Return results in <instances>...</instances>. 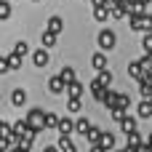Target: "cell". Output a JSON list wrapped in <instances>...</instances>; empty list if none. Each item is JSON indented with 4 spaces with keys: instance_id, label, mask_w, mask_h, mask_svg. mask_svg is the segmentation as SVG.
Returning a JSON list of instances; mask_svg holds the SVG:
<instances>
[{
    "instance_id": "39",
    "label": "cell",
    "mask_w": 152,
    "mask_h": 152,
    "mask_svg": "<svg viewBox=\"0 0 152 152\" xmlns=\"http://www.w3.org/2000/svg\"><path fill=\"white\" fill-rule=\"evenodd\" d=\"M150 77H152V69H150Z\"/></svg>"
},
{
    "instance_id": "38",
    "label": "cell",
    "mask_w": 152,
    "mask_h": 152,
    "mask_svg": "<svg viewBox=\"0 0 152 152\" xmlns=\"http://www.w3.org/2000/svg\"><path fill=\"white\" fill-rule=\"evenodd\" d=\"M144 3H147V5H150V3H152V0H144Z\"/></svg>"
},
{
    "instance_id": "24",
    "label": "cell",
    "mask_w": 152,
    "mask_h": 152,
    "mask_svg": "<svg viewBox=\"0 0 152 152\" xmlns=\"http://www.w3.org/2000/svg\"><path fill=\"white\" fill-rule=\"evenodd\" d=\"M96 80H99L102 86H112V72H110V69H99Z\"/></svg>"
},
{
    "instance_id": "25",
    "label": "cell",
    "mask_w": 152,
    "mask_h": 152,
    "mask_svg": "<svg viewBox=\"0 0 152 152\" xmlns=\"http://www.w3.org/2000/svg\"><path fill=\"white\" fill-rule=\"evenodd\" d=\"M88 128H91L88 118H80V120H75V131H77V134H83V136H86V134H88Z\"/></svg>"
},
{
    "instance_id": "17",
    "label": "cell",
    "mask_w": 152,
    "mask_h": 152,
    "mask_svg": "<svg viewBox=\"0 0 152 152\" xmlns=\"http://www.w3.org/2000/svg\"><path fill=\"white\" fill-rule=\"evenodd\" d=\"M40 43H43L45 48L56 45V32H51V29H43V35H40Z\"/></svg>"
},
{
    "instance_id": "22",
    "label": "cell",
    "mask_w": 152,
    "mask_h": 152,
    "mask_svg": "<svg viewBox=\"0 0 152 152\" xmlns=\"http://www.w3.org/2000/svg\"><path fill=\"white\" fill-rule=\"evenodd\" d=\"M102 134H104L102 128H94V126H91V128H88V134H86V139H88V142H91V144L96 147V142L102 139Z\"/></svg>"
},
{
    "instance_id": "33",
    "label": "cell",
    "mask_w": 152,
    "mask_h": 152,
    "mask_svg": "<svg viewBox=\"0 0 152 152\" xmlns=\"http://www.w3.org/2000/svg\"><path fill=\"white\" fill-rule=\"evenodd\" d=\"M13 51H16V53H21V56H24V53H27V51H29V48H27V43H24V40H19V43H16V45H13Z\"/></svg>"
},
{
    "instance_id": "6",
    "label": "cell",
    "mask_w": 152,
    "mask_h": 152,
    "mask_svg": "<svg viewBox=\"0 0 152 152\" xmlns=\"http://www.w3.org/2000/svg\"><path fill=\"white\" fill-rule=\"evenodd\" d=\"M102 104H104L107 110H112V107H118V104H120V94H115L112 88H107V94H104V99H102Z\"/></svg>"
},
{
    "instance_id": "2",
    "label": "cell",
    "mask_w": 152,
    "mask_h": 152,
    "mask_svg": "<svg viewBox=\"0 0 152 152\" xmlns=\"http://www.w3.org/2000/svg\"><path fill=\"white\" fill-rule=\"evenodd\" d=\"M96 40H99V48H102V51H112V48L118 45V35H115L112 29H102Z\"/></svg>"
},
{
    "instance_id": "18",
    "label": "cell",
    "mask_w": 152,
    "mask_h": 152,
    "mask_svg": "<svg viewBox=\"0 0 152 152\" xmlns=\"http://www.w3.org/2000/svg\"><path fill=\"white\" fill-rule=\"evenodd\" d=\"M136 126H139V123H136V118H131V115H128L126 120H120V131H123V134H131V131H136Z\"/></svg>"
},
{
    "instance_id": "31",
    "label": "cell",
    "mask_w": 152,
    "mask_h": 152,
    "mask_svg": "<svg viewBox=\"0 0 152 152\" xmlns=\"http://www.w3.org/2000/svg\"><path fill=\"white\" fill-rule=\"evenodd\" d=\"M8 16H11V3L0 0V19H8Z\"/></svg>"
},
{
    "instance_id": "35",
    "label": "cell",
    "mask_w": 152,
    "mask_h": 152,
    "mask_svg": "<svg viewBox=\"0 0 152 152\" xmlns=\"http://www.w3.org/2000/svg\"><path fill=\"white\" fill-rule=\"evenodd\" d=\"M120 104H123V107H131V96H128V94H120Z\"/></svg>"
},
{
    "instance_id": "40",
    "label": "cell",
    "mask_w": 152,
    "mask_h": 152,
    "mask_svg": "<svg viewBox=\"0 0 152 152\" xmlns=\"http://www.w3.org/2000/svg\"><path fill=\"white\" fill-rule=\"evenodd\" d=\"M35 3H40V0H35Z\"/></svg>"
},
{
    "instance_id": "26",
    "label": "cell",
    "mask_w": 152,
    "mask_h": 152,
    "mask_svg": "<svg viewBox=\"0 0 152 152\" xmlns=\"http://www.w3.org/2000/svg\"><path fill=\"white\" fill-rule=\"evenodd\" d=\"M126 136H128V147H131V150H139V147H144L136 131H131V134H126Z\"/></svg>"
},
{
    "instance_id": "21",
    "label": "cell",
    "mask_w": 152,
    "mask_h": 152,
    "mask_svg": "<svg viewBox=\"0 0 152 152\" xmlns=\"http://www.w3.org/2000/svg\"><path fill=\"white\" fill-rule=\"evenodd\" d=\"M83 91H86V86H83V83H77V80L67 86V94H69V96H83Z\"/></svg>"
},
{
    "instance_id": "14",
    "label": "cell",
    "mask_w": 152,
    "mask_h": 152,
    "mask_svg": "<svg viewBox=\"0 0 152 152\" xmlns=\"http://www.w3.org/2000/svg\"><path fill=\"white\" fill-rule=\"evenodd\" d=\"M45 29H51V32H56V35H59V32L64 29V21H61V16H51V19H48V24H45Z\"/></svg>"
},
{
    "instance_id": "27",
    "label": "cell",
    "mask_w": 152,
    "mask_h": 152,
    "mask_svg": "<svg viewBox=\"0 0 152 152\" xmlns=\"http://www.w3.org/2000/svg\"><path fill=\"white\" fill-rule=\"evenodd\" d=\"M5 59H8V67H11V69L21 67V53H16V51H13V53H8Z\"/></svg>"
},
{
    "instance_id": "8",
    "label": "cell",
    "mask_w": 152,
    "mask_h": 152,
    "mask_svg": "<svg viewBox=\"0 0 152 152\" xmlns=\"http://www.w3.org/2000/svg\"><path fill=\"white\" fill-rule=\"evenodd\" d=\"M110 16H112L110 5H94V19H96V21H107Z\"/></svg>"
},
{
    "instance_id": "30",
    "label": "cell",
    "mask_w": 152,
    "mask_h": 152,
    "mask_svg": "<svg viewBox=\"0 0 152 152\" xmlns=\"http://www.w3.org/2000/svg\"><path fill=\"white\" fill-rule=\"evenodd\" d=\"M59 123H61V118H56L53 112H48V118H45V128H59Z\"/></svg>"
},
{
    "instance_id": "1",
    "label": "cell",
    "mask_w": 152,
    "mask_h": 152,
    "mask_svg": "<svg viewBox=\"0 0 152 152\" xmlns=\"http://www.w3.org/2000/svg\"><path fill=\"white\" fill-rule=\"evenodd\" d=\"M128 24H131V29H136V32H150L152 29V16L147 13V11L128 13Z\"/></svg>"
},
{
    "instance_id": "20",
    "label": "cell",
    "mask_w": 152,
    "mask_h": 152,
    "mask_svg": "<svg viewBox=\"0 0 152 152\" xmlns=\"http://www.w3.org/2000/svg\"><path fill=\"white\" fill-rule=\"evenodd\" d=\"M139 118H152V99H144L139 104Z\"/></svg>"
},
{
    "instance_id": "19",
    "label": "cell",
    "mask_w": 152,
    "mask_h": 152,
    "mask_svg": "<svg viewBox=\"0 0 152 152\" xmlns=\"http://www.w3.org/2000/svg\"><path fill=\"white\" fill-rule=\"evenodd\" d=\"M59 150H61V152H75V144H72V139L61 134V136H59Z\"/></svg>"
},
{
    "instance_id": "9",
    "label": "cell",
    "mask_w": 152,
    "mask_h": 152,
    "mask_svg": "<svg viewBox=\"0 0 152 152\" xmlns=\"http://www.w3.org/2000/svg\"><path fill=\"white\" fill-rule=\"evenodd\" d=\"M32 61H35V67H45V64H48V51H45V45L32 53Z\"/></svg>"
},
{
    "instance_id": "5",
    "label": "cell",
    "mask_w": 152,
    "mask_h": 152,
    "mask_svg": "<svg viewBox=\"0 0 152 152\" xmlns=\"http://www.w3.org/2000/svg\"><path fill=\"white\" fill-rule=\"evenodd\" d=\"M48 91H51L53 96H59V94H64V91H67V83L61 80V75H56V77H51V80H48Z\"/></svg>"
},
{
    "instance_id": "11",
    "label": "cell",
    "mask_w": 152,
    "mask_h": 152,
    "mask_svg": "<svg viewBox=\"0 0 152 152\" xmlns=\"http://www.w3.org/2000/svg\"><path fill=\"white\" fill-rule=\"evenodd\" d=\"M35 136H16V152H29Z\"/></svg>"
},
{
    "instance_id": "10",
    "label": "cell",
    "mask_w": 152,
    "mask_h": 152,
    "mask_svg": "<svg viewBox=\"0 0 152 152\" xmlns=\"http://www.w3.org/2000/svg\"><path fill=\"white\" fill-rule=\"evenodd\" d=\"M91 67L99 72V69H107V56H104V51H99V53H94L91 56Z\"/></svg>"
},
{
    "instance_id": "34",
    "label": "cell",
    "mask_w": 152,
    "mask_h": 152,
    "mask_svg": "<svg viewBox=\"0 0 152 152\" xmlns=\"http://www.w3.org/2000/svg\"><path fill=\"white\" fill-rule=\"evenodd\" d=\"M142 64H144V69L150 72V69H152V53H144V59H142Z\"/></svg>"
},
{
    "instance_id": "13",
    "label": "cell",
    "mask_w": 152,
    "mask_h": 152,
    "mask_svg": "<svg viewBox=\"0 0 152 152\" xmlns=\"http://www.w3.org/2000/svg\"><path fill=\"white\" fill-rule=\"evenodd\" d=\"M59 134H64V136H69V134H75V120H69V118H61V123H59V128H56Z\"/></svg>"
},
{
    "instance_id": "23",
    "label": "cell",
    "mask_w": 152,
    "mask_h": 152,
    "mask_svg": "<svg viewBox=\"0 0 152 152\" xmlns=\"http://www.w3.org/2000/svg\"><path fill=\"white\" fill-rule=\"evenodd\" d=\"M59 75H61V80H64L67 86H69V83H75V69H72V67H61V72H59Z\"/></svg>"
},
{
    "instance_id": "7",
    "label": "cell",
    "mask_w": 152,
    "mask_h": 152,
    "mask_svg": "<svg viewBox=\"0 0 152 152\" xmlns=\"http://www.w3.org/2000/svg\"><path fill=\"white\" fill-rule=\"evenodd\" d=\"M107 88H110V86H102L99 80H91V96H94L96 102H102V99H104V94H107Z\"/></svg>"
},
{
    "instance_id": "36",
    "label": "cell",
    "mask_w": 152,
    "mask_h": 152,
    "mask_svg": "<svg viewBox=\"0 0 152 152\" xmlns=\"http://www.w3.org/2000/svg\"><path fill=\"white\" fill-rule=\"evenodd\" d=\"M11 67H8V59H0V72H8Z\"/></svg>"
},
{
    "instance_id": "16",
    "label": "cell",
    "mask_w": 152,
    "mask_h": 152,
    "mask_svg": "<svg viewBox=\"0 0 152 152\" xmlns=\"http://www.w3.org/2000/svg\"><path fill=\"white\" fill-rule=\"evenodd\" d=\"M110 115H112V120H118V123H120V120H126V118H128V107L118 104V107H112V110H110Z\"/></svg>"
},
{
    "instance_id": "32",
    "label": "cell",
    "mask_w": 152,
    "mask_h": 152,
    "mask_svg": "<svg viewBox=\"0 0 152 152\" xmlns=\"http://www.w3.org/2000/svg\"><path fill=\"white\" fill-rule=\"evenodd\" d=\"M0 136H13V126L5 123V120H0Z\"/></svg>"
},
{
    "instance_id": "3",
    "label": "cell",
    "mask_w": 152,
    "mask_h": 152,
    "mask_svg": "<svg viewBox=\"0 0 152 152\" xmlns=\"http://www.w3.org/2000/svg\"><path fill=\"white\" fill-rule=\"evenodd\" d=\"M29 123H32V128L40 134V131H45V118H48V112H43L40 107H35V110H29Z\"/></svg>"
},
{
    "instance_id": "37",
    "label": "cell",
    "mask_w": 152,
    "mask_h": 152,
    "mask_svg": "<svg viewBox=\"0 0 152 152\" xmlns=\"http://www.w3.org/2000/svg\"><path fill=\"white\" fill-rule=\"evenodd\" d=\"M147 147H152V134H150V139H147Z\"/></svg>"
},
{
    "instance_id": "41",
    "label": "cell",
    "mask_w": 152,
    "mask_h": 152,
    "mask_svg": "<svg viewBox=\"0 0 152 152\" xmlns=\"http://www.w3.org/2000/svg\"><path fill=\"white\" fill-rule=\"evenodd\" d=\"M150 32H152V29H150Z\"/></svg>"
},
{
    "instance_id": "29",
    "label": "cell",
    "mask_w": 152,
    "mask_h": 152,
    "mask_svg": "<svg viewBox=\"0 0 152 152\" xmlns=\"http://www.w3.org/2000/svg\"><path fill=\"white\" fill-rule=\"evenodd\" d=\"M142 48H144V53H152V32H144V37H142Z\"/></svg>"
},
{
    "instance_id": "28",
    "label": "cell",
    "mask_w": 152,
    "mask_h": 152,
    "mask_svg": "<svg viewBox=\"0 0 152 152\" xmlns=\"http://www.w3.org/2000/svg\"><path fill=\"white\" fill-rule=\"evenodd\" d=\"M67 110H69V112H80V110H83V104H80V96H69V102H67Z\"/></svg>"
},
{
    "instance_id": "12",
    "label": "cell",
    "mask_w": 152,
    "mask_h": 152,
    "mask_svg": "<svg viewBox=\"0 0 152 152\" xmlns=\"http://www.w3.org/2000/svg\"><path fill=\"white\" fill-rule=\"evenodd\" d=\"M128 75H131V77H136V80L144 75V64H142V59H136V61H131V64H128Z\"/></svg>"
},
{
    "instance_id": "15",
    "label": "cell",
    "mask_w": 152,
    "mask_h": 152,
    "mask_svg": "<svg viewBox=\"0 0 152 152\" xmlns=\"http://www.w3.org/2000/svg\"><path fill=\"white\" fill-rule=\"evenodd\" d=\"M11 102H13L16 107H24V102H27V91H24V88H13V94H11Z\"/></svg>"
},
{
    "instance_id": "4",
    "label": "cell",
    "mask_w": 152,
    "mask_h": 152,
    "mask_svg": "<svg viewBox=\"0 0 152 152\" xmlns=\"http://www.w3.org/2000/svg\"><path fill=\"white\" fill-rule=\"evenodd\" d=\"M112 147H115V136L104 131V134H102V139L96 142V147H94V150H96V152H107V150H112Z\"/></svg>"
}]
</instances>
